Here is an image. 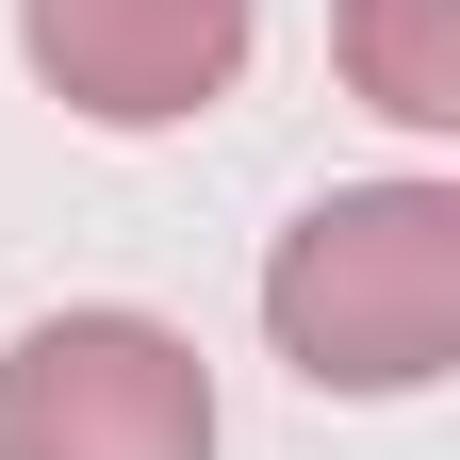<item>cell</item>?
Segmentation results:
<instances>
[{"label": "cell", "mask_w": 460, "mask_h": 460, "mask_svg": "<svg viewBox=\"0 0 460 460\" xmlns=\"http://www.w3.org/2000/svg\"><path fill=\"white\" fill-rule=\"evenodd\" d=\"M0 460H214V378L164 313H33L0 345Z\"/></svg>", "instance_id": "2"}, {"label": "cell", "mask_w": 460, "mask_h": 460, "mask_svg": "<svg viewBox=\"0 0 460 460\" xmlns=\"http://www.w3.org/2000/svg\"><path fill=\"white\" fill-rule=\"evenodd\" d=\"M329 49L394 132H460V0H345Z\"/></svg>", "instance_id": "4"}, {"label": "cell", "mask_w": 460, "mask_h": 460, "mask_svg": "<svg viewBox=\"0 0 460 460\" xmlns=\"http://www.w3.org/2000/svg\"><path fill=\"white\" fill-rule=\"evenodd\" d=\"M263 329L313 394H428L460 362V198L444 181H345L279 230Z\"/></svg>", "instance_id": "1"}, {"label": "cell", "mask_w": 460, "mask_h": 460, "mask_svg": "<svg viewBox=\"0 0 460 460\" xmlns=\"http://www.w3.org/2000/svg\"><path fill=\"white\" fill-rule=\"evenodd\" d=\"M247 17L263 0H17V49H33V83L66 115H99V132H181V115L230 99Z\"/></svg>", "instance_id": "3"}]
</instances>
